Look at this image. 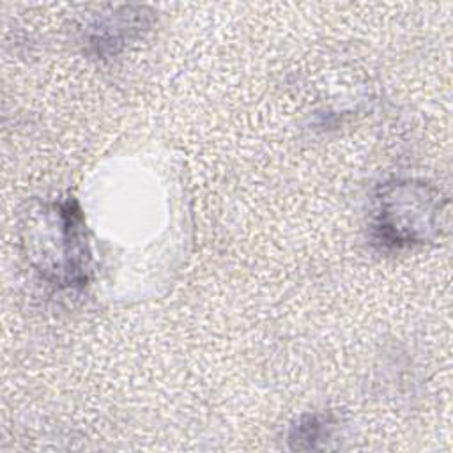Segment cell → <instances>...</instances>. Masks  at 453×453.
<instances>
[{
  "mask_svg": "<svg viewBox=\"0 0 453 453\" xmlns=\"http://www.w3.org/2000/svg\"><path fill=\"white\" fill-rule=\"evenodd\" d=\"M27 216L25 242L35 267L60 285H83L88 264L83 216L76 202L42 205Z\"/></svg>",
  "mask_w": 453,
  "mask_h": 453,
  "instance_id": "cell-1",
  "label": "cell"
},
{
  "mask_svg": "<svg viewBox=\"0 0 453 453\" xmlns=\"http://www.w3.org/2000/svg\"><path fill=\"white\" fill-rule=\"evenodd\" d=\"M439 212L437 191L423 184H389L379 198L377 237L391 246L423 242L437 230Z\"/></svg>",
  "mask_w": 453,
  "mask_h": 453,
  "instance_id": "cell-2",
  "label": "cell"
}]
</instances>
